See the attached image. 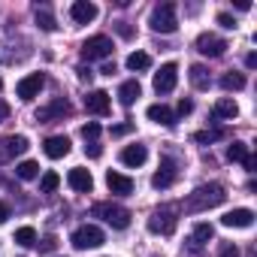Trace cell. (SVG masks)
<instances>
[{
    "label": "cell",
    "mask_w": 257,
    "mask_h": 257,
    "mask_svg": "<svg viewBox=\"0 0 257 257\" xmlns=\"http://www.w3.org/2000/svg\"><path fill=\"white\" fill-rule=\"evenodd\" d=\"M70 16H73V22H76V25H88V22H94V19H97V7H94V4H88V0H76V4L70 7Z\"/></svg>",
    "instance_id": "cell-16"
},
{
    "label": "cell",
    "mask_w": 257,
    "mask_h": 257,
    "mask_svg": "<svg viewBox=\"0 0 257 257\" xmlns=\"http://www.w3.org/2000/svg\"><path fill=\"white\" fill-rule=\"evenodd\" d=\"M85 109L91 112V115H109V109H112V100H109V94L106 91H88L85 94Z\"/></svg>",
    "instance_id": "cell-12"
},
{
    "label": "cell",
    "mask_w": 257,
    "mask_h": 257,
    "mask_svg": "<svg viewBox=\"0 0 257 257\" xmlns=\"http://www.w3.org/2000/svg\"><path fill=\"white\" fill-rule=\"evenodd\" d=\"M37 25L43 28V31H55L58 25H55V16L49 13V7H37Z\"/></svg>",
    "instance_id": "cell-30"
},
{
    "label": "cell",
    "mask_w": 257,
    "mask_h": 257,
    "mask_svg": "<svg viewBox=\"0 0 257 257\" xmlns=\"http://www.w3.org/2000/svg\"><path fill=\"white\" fill-rule=\"evenodd\" d=\"M146 161H149V149L140 146V143H137V146H127V149L121 152V164H124V167H134V170H137V167H143Z\"/></svg>",
    "instance_id": "cell-14"
},
{
    "label": "cell",
    "mask_w": 257,
    "mask_h": 257,
    "mask_svg": "<svg viewBox=\"0 0 257 257\" xmlns=\"http://www.w3.org/2000/svg\"><path fill=\"white\" fill-rule=\"evenodd\" d=\"M221 88H224V91H242V88H245V76L236 73V70H230V73L221 76Z\"/></svg>",
    "instance_id": "cell-25"
},
{
    "label": "cell",
    "mask_w": 257,
    "mask_h": 257,
    "mask_svg": "<svg viewBox=\"0 0 257 257\" xmlns=\"http://www.w3.org/2000/svg\"><path fill=\"white\" fill-rule=\"evenodd\" d=\"M109 55H112V40L103 37V34L88 37V40L82 43V58H85V61H103V58H109Z\"/></svg>",
    "instance_id": "cell-6"
},
{
    "label": "cell",
    "mask_w": 257,
    "mask_h": 257,
    "mask_svg": "<svg viewBox=\"0 0 257 257\" xmlns=\"http://www.w3.org/2000/svg\"><path fill=\"white\" fill-rule=\"evenodd\" d=\"M70 242H73V248H79V251H88V248H100V245L106 242V236H103V230H100V227H94V224H85V227H79V230L70 236Z\"/></svg>",
    "instance_id": "cell-5"
},
{
    "label": "cell",
    "mask_w": 257,
    "mask_h": 257,
    "mask_svg": "<svg viewBox=\"0 0 257 257\" xmlns=\"http://www.w3.org/2000/svg\"><path fill=\"white\" fill-rule=\"evenodd\" d=\"M224 227H251L254 224V212L251 209H230L224 218H221Z\"/></svg>",
    "instance_id": "cell-18"
},
{
    "label": "cell",
    "mask_w": 257,
    "mask_h": 257,
    "mask_svg": "<svg viewBox=\"0 0 257 257\" xmlns=\"http://www.w3.org/2000/svg\"><path fill=\"white\" fill-rule=\"evenodd\" d=\"M40 248H43V251H52V248H55V239H52V236H49V239H43V245H40Z\"/></svg>",
    "instance_id": "cell-44"
},
{
    "label": "cell",
    "mask_w": 257,
    "mask_h": 257,
    "mask_svg": "<svg viewBox=\"0 0 257 257\" xmlns=\"http://www.w3.org/2000/svg\"><path fill=\"white\" fill-rule=\"evenodd\" d=\"M115 31H118V34H121L124 40H131V37H134V28L127 25V22H118V25H115Z\"/></svg>",
    "instance_id": "cell-35"
},
{
    "label": "cell",
    "mask_w": 257,
    "mask_h": 257,
    "mask_svg": "<svg viewBox=\"0 0 257 257\" xmlns=\"http://www.w3.org/2000/svg\"><path fill=\"white\" fill-rule=\"evenodd\" d=\"M134 131V124H115L112 127V137H124V134H131Z\"/></svg>",
    "instance_id": "cell-37"
},
{
    "label": "cell",
    "mask_w": 257,
    "mask_h": 257,
    "mask_svg": "<svg viewBox=\"0 0 257 257\" xmlns=\"http://www.w3.org/2000/svg\"><path fill=\"white\" fill-rule=\"evenodd\" d=\"M28 146H31V143H28V137H22V134L4 137V140H0V161H13V158L25 155Z\"/></svg>",
    "instance_id": "cell-8"
},
{
    "label": "cell",
    "mask_w": 257,
    "mask_h": 257,
    "mask_svg": "<svg viewBox=\"0 0 257 257\" xmlns=\"http://www.w3.org/2000/svg\"><path fill=\"white\" fill-rule=\"evenodd\" d=\"M91 215L100 218V221H106V224L115 227V230L131 227V212H127L124 206H118V203H97V206L91 209Z\"/></svg>",
    "instance_id": "cell-2"
},
{
    "label": "cell",
    "mask_w": 257,
    "mask_h": 257,
    "mask_svg": "<svg viewBox=\"0 0 257 257\" xmlns=\"http://www.w3.org/2000/svg\"><path fill=\"white\" fill-rule=\"evenodd\" d=\"M0 91H4V79H0Z\"/></svg>",
    "instance_id": "cell-46"
},
{
    "label": "cell",
    "mask_w": 257,
    "mask_h": 257,
    "mask_svg": "<svg viewBox=\"0 0 257 257\" xmlns=\"http://www.w3.org/2000/svg\"><path fill=\"white\" fill-rule=\"evenodd\" d=\"M239 115V106H236V100H230V97H221L215 106H212V118H236Z\"/></svg>",
    "instance_id": "cell-22"
},
{
    "label": "cell",
    "mask_w": 257,
    "mask_h": 257,
    "mask_svg": "<svg viewBox=\"0 0 257 257\" xmlns=\"http://www.w3.org/2000/svg\"><path fill=\"white\" fill-rule=\"evenodd\" d=\"M7 118H10V103L0 100V121H7Z\"/></svg>",
    "instance_id": "cell-40"
},
{
    "label": "cell",
    "mask_w": 257,
    "mask_h": 257,
    "mask_svg": "<svg viewBox=\"0 0 257 257\" xmlns=\"http://www.w3.org/2000/svg\"><path fill=\"white\" fill-rule=\"evenodd\" d=\"M140 94H143V88H140V82H137V79L124 82V85L118 88V100H121V106H134V103L140 100Z\"/></svg>",
    "instance_id": "cell-21"
},
{
    "label": "cell",
    "mask_w": 257,
    "mask_h": 257,
    "mask_svg": "<svg viewBox=\"0 0 257 257\" xmlns=\"http://www.w3.org/2000/svg\"><path fill=\"white\" fill-rule=\"evenodd\" d=\"M197 52L206 55V58H221L227 52V43L221 37H215V34H200L197 37Z\"/></svg>",
    "instance_id": "cell-11"
},
{
    "label": "cell",
    "mask_w": 257,
    "mask_h": 257,
    "mask_svg": "<svg viewBox=\"0 0 257 257\" xmlns=\"http://www.w3.org/2000/svg\"><path fill=\"white\" fill-rule=\"evenodd\" d=\"M67 185L73 188V191H91L94 188V179H91V173L88 170H82V167H73L70 173H67Z\"/></svg>",
    "instance_id": "cell-15"
},
{
    "label": "cell",
    "mask_w": 257,
    "mask_h": 257,
    "mask_svg": "<svg viewBox=\"0 0 257 257\" xmlns=\"http://www.w3.org/2000/svg\"><path fill=\"white\" fill-rule=\"evenodd\" d=\"M149 25H152V31H158V34H176V28H179L176 4H158V7L152 10Z\"/></svg>",
    "instance_id": "cell-3"
},
{
    "label": "cell",
    "mask_w": 257,
    "mask_h": 257,
    "mask_svg": "<svg viewBox=\"0 0 257 257\" xmlns=\"http://www.w3.org/2000/svg\"><path fill=\"white\" fill-rule=\"evenodd\" d=\"M85 152H88L91 158H100V155H103V149H100L97 143H91V146H85Z\"/></svg>",
    "instance_id": "cell-39"
},
{
    "label": "cell",
    "mask_w": 257,
    "mask_h": 257,
    "mask_svg": "<svg viewBox=\"0 0 257 257\" xmlns=\"http://www.w3.org/2000/svg\"><path fill=\"white\" fill-rule=\"evenodd\" d=\"M152 67V58L146 55V52H134L131 58H127V70H134V73H143V70H149Z\"/></svg>",
    "instance_id": "cell-26"
},
{
    "label": "cell",
    "mask_w": 257,
    "mask_h": 257,
    "mask_svg": "<svg viewBox=\"0 0 257 257\" xmlns=\"http://www.w3.org/2000/svg\"><path fill=\"white\" fill-rule=\"evenodd\" d=\"M245 67H257V55H254V52H251V55L245 58Z\"/></svg>",
    "instance_id": "cell-45"
},
{
    "label": "cell",
    "mask_w": 257,
    "mask_h": 257,
    "mask_svg": "<svg viewBox=\"0 0 257 257\" xmlns=\"http://www.w3.org/2000/svg\"><path fill=\"white\" fill-rule=\"evenodd\" d=\"M155 124H164V127H173L176 124V115H173V109L170 106H164V103H155V106H149V112H146Z\"/></svg>",
    "instance_id": "cell-20"
},
{
    "label": "cell",
    "mask_w": 257,
    "mask_h": 257,
    "mask_svg": "<svg viewBox=\"0 0 257 257\" xmlns=\"http://www.w3.org/2000/svg\"><path fill=\"white\" fill-rule=\"evenodd\" d=\"M16 242H19L22 248L37 245V230H34V227H19V230H16Z\"/></svg>",
    "instance_id": "cell-29"
},
{
    "label": "cell",
    "mask_w": 257,
    "mask_h": 257,
    "mask_svg": "<svg viewBox=\"0 0 257 257\" xmlns=\"http://www.w3.org/2000/svg\"><path fill=\"white\" fill-rule=\"evenodd\" d=\"M16 176L25 179V182H31V179L40 176V164H37V161H22V164L16 167Z\"/></svg>",
    "instance_id": "cell-28"
},
{
    "label": "cell",
    "mask_w": 257,
    "mask_h": 257,
    "mask_svg": "<svg viewBox=\"0 0 257 257\" xmlns=\"http://www.w3.org/2000/svg\"><path fill=\"white\" fill-rule=\"evenodd\" d=\"M224 137H227V131H221V127H218V131H200V134H194V140H197L200 146L215 143V140H224Z\"/></svg>",
    "instance_id": "cell-31"
},
{
    "label": "cell",
    "mask_w": 257,
    "mask_h": 257,
    "mask_svg": "<svg viewBox=\"0 0 257 257\" xmlns=\"http://www.w3.org/2000/svg\"><path fill=\"white\" fill-rule=\"evenodd\" d=\"M254 167H257V158H254V155H248V161H245V170H248V173H254Z\"/></svg>",
    "instance_id": "cell-43"
},
{
    "label": "cell",
    "mask_w": 257,
    "mask_h": 257,
    "mask_svg": "<svg viewBox=\"0 0 257 257\" xmlns=\"http://www.w3.org/2000/svg\"><path fill=\"white\" fill-rule=\"evenodd\" d=\"M188 76H191V85H194L197 91H209V85H212V76H209V70H206V67L194 64Z\"/></svg>",
    "instance_id": "cell-24"
},
{
    "label": "cell",
    "mask_w": 257,
    "mask_h": 257,
    "mask_svg": "<svg viewBox=\"0 0 257 257\" xmlns=\"http://www.w3.org/2000/svg\"><path fill=\"white\" fill-rule=\"evenodd\" d=\"M64 115H70V103L61 97V100H55V103L43 106V109L37 112V121H55V118H64Z\"/></svg>",
    "instance_id": "cell-17"
},
{
    "label": "cell",
    "mask_w": 257,
    "mask_h": 257,
    "mask_svg": "<svg viewBox=\"0 0 257 257\" xmlns=\"http://www.w3.org/2000/svg\"><path fill=\"white\" fill-rule=\"evenodd\" d=\"M176 179H179L176 164H173L170 158H164V161H161V167H158V173L152 176V185H155L158 191H167V188H173V185H176Z\"/></svg>",
    "instance_id": "cell-10"
},
{
    "label": "cell",
    "mask_w": 257,
    "mask_h": 257,
    "mask_svg": "<svg viewBox=\"0 0 257 257\" xmlns=\"http://www.w3.org/2000/svg\"><path fill=\"white\" fill-rule=\"evenodd\" d=\"M212 236H215L212 224H197V227H194V233H191V251H200Z\"/></svg>",
    "instance_id": "cell-23"
},
{
    "label": "cell",
    "mask_w": 257,
    "mask_h": 257,
    "mask_svg": "<svg viewBox=\"0 0 257 257\" xmlns=\"http://www.w3.org/2000/svg\"><path fill=\"white\" fill-rule=\"evenodd\" d=\"M191 112H194V100H185L182 97L179 100V115H191Z\"/></svg>",
    "instance_id": "cell-36"
},
{
    "label": "cell",
    "mask_w": 257,
    "mask_h": 257,
    "mask_svg": "<svg viewBox=\"0 0 257 257\" xmlns=\"http://www.w3.org/2000/svg\"><path fill=\"white\" fill-rule=\"evenodd\" d=\"M224 200H227V191H224V185H218V182H209V185H200L194 194H188V200H185L182 206H185V212H188V215H200V212H209V209L221 206Z\"/></svg>",
    "instance_id": "cell-1"
},
{
    "label": "cell",
    "mask_w": 257,
    "mask_h": 257,
    "mask_svg": "<svg viewBox=\"0 0 257 257\" xmlns=\"http://www.w3.org/2000/svg\"><path fill=\"white\" fill-rule=\"evenodd\" d=\"M43 152H46L52 161H58V158L70 155V140H67V137H49V140L43 143Z\"/></svg>",
    "instance_id": "cell-19"
},
{
    "label": "cell",
    "mask_w": 257,
    "mask_h": 257,
    "mask_svg": "<svg viewBox=\"0 0 257 257\" xmlns=\"http://www.w3.org/2000/svg\"><path fill=\"white\" fill-rule=\"evenodd\" d=\"M58 185H61V176H58V173H52V170L40 179V191H43V194H52Z\"/></svg>",
    "instance_id": "cell-32"
},
{
    "label": "cell",
    "mask_w": 257,
    "mask_h": 257,
    "mask_svg": "<svg viewBox=\"0 0 257 257\" xmlns=\"http://www.w3.org/2000/svg\"><path fill=\"white\" fill-rule=\"evenodd\" d=\"M76 73H79V79H82V82H91V76H94V73H91L88 67H79Z\"/></svg>",
    "instance_id": "cell-41"
},
{
    "label": "cell",
    "mask_w": 257,
    "mask_h": 257,
    "mask_svg": "<svg viewBox=\"0 0 257 257\" xmlns=\"http://www.w3.org/2000/svg\"><path fill=\"white\" fill-rule=\"evenodd\" d=\"M7 218H10V206H7V203H0V224H4Z\"/></svg>",
    "instance_id": "cell-42"
},
{
    "label": "cell",
    "mask_w": 257,
    "mask_h": 257,
    "mask_svg": "<svg viewBox=\"0 0 257 257\" xmlns=\"http://www.w3.org/2000/svg\"><path fill=\"white\" fill-rule=\"evenodd\" d=\"M82 137H85V143H97V137H100V124H97V121H88V124L82 127Z\"/></svg>",
    "instance_id": "cell-33"
},
{
    "label": "cell",
    "mask_w": 257,
    "mask_h": 257,
    "mask_svg": "<svg viewBox=\"0 0 257 257\" xmlns=\"http://www.w3.org/2000/svg\"><path fill=\"white\" fill-rule=\"evenodd\" d=\"M176 82H179V67H176L173 61L161 64V70L155 73V91H158V94H170V91L176 88Z\"/></svg>",
    "instance_id": "cell-7"
},
{
    "label": "cell",
    "mask_w": 257,
    "mask_h": 257,
    "mask_svg": "<svg viewBox=\"0 0 257 257\" xmlns=\"http://www.w3.org/2000/svg\"><path fill=\"white\" fill-rule=\"evenodd\" d=\"M106 188H109L112 194L124 197V194L134 191V179H131V176H121V173H115V170H109V173H106Z\"/></svg>",
    "instance_id": "cell-13"
},
{
    "label": "cell",
    "mask_w": 257,
    "mask_h": 257,
    "mask_svg": "<svg viewBox=\"0 0 257 257\" xmlns=\"http://www.w3.org/2000/svg\"><path fill=\"white\" fill-rule=\"evenodd\" d=\"M176 212H179L176 206H161V209H155L152 218H149V230H152V233H161V236H173V233H176V224H179Z\"/></svg>",
    "instance_id": "cell-4"
},
{
    "label": "cell",
    "mask_w": 257,
    "mask_h": 257,
    "mask_svg": "<svg viewBox=\"0 0 257 257\" xmlns=\"http://www.w3.org/2000/svg\"><path fill=\"white\" fill-rule=\"evenodd\" d=\"M218 257H239V251H236V245H224Z\"/></svg>",
    "instance_id": "cell-38"
},
{
    "label": "cell",
    "mask_w": 257,
    "mask_h": 257,
    "mask_svg": "<svg viewBox=\"0 0 257 257\" xmlns=\"http://www.w3.org/2000/svg\"><path fill=\"white\" fill-rule=\"evenodd\" d=\"M227 161H230V164H245V161H248V146H245V143L227 146Z\"/></svg>",
    "instance_id": "cell-27"
},
{
    "label": "cell",
    "mask_w": 257,
    "mask_h": 257,
    "mask_svg": "<svg viewBox=\"0 0 257 257\" xmlns=\"http://www.w3.org/2000/svg\"><path fill=\"white\" fill-rule=\"evenodd\" d=\"M43 85H46V76H43V73H31V76H25V79L16 85V94H19L25 103H31V100L43 91Z\"/></svg>",
    "instance_id": "cell-9"
},
{
    "label": "cell",
    "mask_w": 257,
    "mask_h": 257,
    "mask_svg": "<svg viewBox=\"0 0 257 257\" xmlns=\"http://www.w3.org/2000/svg\"><path fill=\"white\" fill-rule=\"evenodd\" d=\"M218 25L227 28V31H233V28H236V19H233L230 13H218Z\"/></svg>",
    "instance_id": "cell-34"
}]
</instances>
